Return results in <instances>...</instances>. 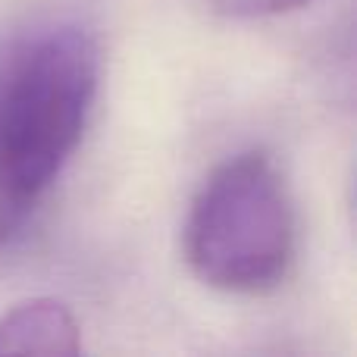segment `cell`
<instances>
[{"label":"cell","instance_id":"2","mask_svg":"<svg viewBox=\"0 0 357 357\" xmlns=\"http://www.w3.org/2000/svg\"><path fill=\"white\" fill-rule=\"evenodd\" d=\"M185 257L201 282L232 295L282 282L295 257V210L270 154L245 151L207 176L185 222Z\"/></svg>","mask_w":357,"mask_h":357},{"label":"cell","instance_id":"1","mask_svg":"<svg viewBox=\"0 0 357 357\" xmlns=\"http://www.w3.org/2000/svg\"><path fill=\"white\" fill-rule=\"evenodd\" d=\"M98 82V41L75 22L38 25L0 50V245L29 226L75 154Z\"/></svg>","mask_w":357,"mask_h":357},{"label":"cell","instance_id":"4","mask_svg":"<svg viewBox=\"0 0 357 357\" xmlns=\"http://www.w3.org/2000/svg\"><path fill=\"white\" fill-rule=\"evenodd\" d=\"M213 13L232 19H260V16H279L307 6L310 0H204Z\"/></svg>","mask_w":357,"mask_h":357},{"label":"cell","instance_id":"3","mask_svg":"<svg viewBox=\"0 0 357 357\" xmlns=\"http://www.w3.org/2000/svg\"><path fill=\"white\" fill-rule=\"evenodd\" d=\"M82 351V329L56 298H29L0 314V354L73 357Z\"/></svg>","mask_w":357,"mask_h":357}]
</instances>
